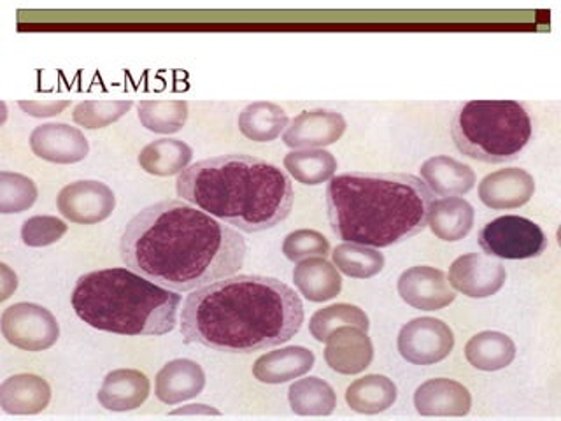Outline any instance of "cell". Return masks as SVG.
Wrapping results in <instances>:
<instances>
[{"instance_id":"obj_1","label":"cell","mask_w":561,"mask_h":421,"mask_svg":"<svg viewBox=\"0 0 561 421\" xmlns=\"http://www.w3.org/2000/svg\"><path fill=\"white\" fill-rule=\"evenodd\" d=\"M131 271L178 294L233 276L244 265V237L206 210L162 201L128 221L119 242Z\"/></svg>"},{"instance_id":"obj_2","label":"cell","mask_w":561,"mask_h":421,"mask_svg":"<svg viewBox=\"0 0 561 421\" xmlns=\"http://www.w3.org/2000/svg\"><path fill=\"white\" fill-rule=\"evenodd\" d=\"M304 304L276 277L239 274L193 289L181 315L184 342L224 353H254L295 338Z\"/></svg>"},{"instance_id":"obj_3","label":"cell","mask_w":561,"mask_h":421,"mask_svg":"<svg viewBox=\"0 0 561 421\" xmlns=\"http://www.w3.org/2000/svg\"><path fill=\"white\" fill-rule=\"evenodd\" d=\"M432 204L425 181L402 172H344L327 186L333 234L370 248H390L423 232Z\"/></svg>"},{"instance_id":"obj_4","label":"cell","mask_w":561,"mask_h":421,"mask_svg":"<svg viewBox=\"0 0 561 421\" xmlns=\"http://www.w3.org/2000/svg\"><path fill=\"white\" fill-rule=\"evenodd\" d=\"M175 190L207 215L248 234L283 224L294 207V186L283 169L250 155H224L181 172Z\"/></svg>"},{"instance_id":"obj_5","label":"cell","mask_w":561,"mask_h":421,"mask_svg":"<svg viewBox=\"0 0 561 421\" xmlns=\"http://www.w3.org/2000/svg\"><path fill=\"white\" fill-rule=\"evenodd\" d=\"M76 315L102 332L165 335L178 323L181 297L128 268L87 272L72 292Z\"/></svg>"},{"instance_id":"obj_6","label":"cell","mask_w":561,"mask_h":421,"mask_svg":"<svg viewBox=\"0 0 561 421\" xmlns=\"http://www.w3.org/2000/svg\"><path fill=\"white\" fill-rule=\"evenodd\" d=\"M530 114L516 101H470L458 107L451 134L465 157L484 163L511 162L531 139Z\"/></svg>"},{"instance_id":"obj_7","label":"cell","mask_w":561,"mask_h":421,"mask_svg":"<svg viewBox=\"0 0 561 421\" xmlns=\"http://www.w3.org/2000/svg\"><path fill=\"white\" fill-rule=\"evenodd\" d=\"M479 246L493 259L530 260L548 250V237L531 219L500 216L481 228Z\"/></svg>"},{"instance_id":"obj_8","label":"cell","mask_w":561,"mask_h":421,"mask_svg":"<svg viewBox=\"0 0 561 421\" xmlns=\"http://www.w3.org/2000/svg\"><path fill=\"white\" fill-rule=\"evenodd\" d=\"M2 335L9 344L23 351L49 350L60 338V325L46 307L34 303H18L2 312Z\"/></svg>"},{"instance_id":"obj_9","label":"cell","mask_w":561,"mask_h":421,"mask_svg":"<svg viewBox=\"0 0 561 421\" xmlns=\"http://www.w3.org/2000/svg\"><path fill=\"white\" fill-rule=\"evenodd\" d=\"M397 346L409 364L434 365L451 355L455 333L443 320L423 316L403 325Z\"/></svg>"},{"instance_id":"obj_10","label":"cell","mask_w":561,"mask_h":421,"mask_svg":"<svg viewBox=\"0 0 561 421\" xmlns=\"http://www.w3.org/2000/svg\"><path fill=\"white\" fill-rule=\"evenodd\" d=\"M505 280L504 263L486 253L461 254L447 274L451 288L470 298L493 297L505 285Z\"/></svg>"},{"instance_id":"obj_11","label":"cell","mask_w":561,"mask_h":421,"mask_svg":"<svg viewBox=\"0 0 561 421\" xmlns=\"http://www.w3.org/2000/svg\"><path fill=\"white\" fill-rule=\"evenodd\" d=\"M57 207L72 224L95 225L113 215L116 197L101 181H75L60 190Z\"/></svg>"},{"instance_id":"obj_12","label":"cell","mask_w":561,"mask_h":421,"mask_svg":"<svg viewBox=\"0 0 561 421\" xmlns=\"http://www.w3.org/2000/svg\"><path fill=\"white\" fill-rule=\"evenodd\" d=\"M397 289L403 303L421 311H440L455 303V289L440 269L416 265L400 274Z\"/></svg>"},{"instance_id":"obj_13","label":"cell","mask_w":561,"mask_h":421,"mask_svg":"<svg viewBox=\"0 0 561 421\" xmlns=\"http://www.w3.org/2000/svg\"><path fill=\"white\" fill-rule=\"evenodd\" d=\"M346 127V120L337 111H304L289 122L283 140L291 149H323L337 143Z\"/></svg>"},{"instance_id":"obj_14","label":"cell","mask_w":561,"mask_h":421,"mask_svg":"<svg viewBox=\"0 0 561 421\" xmlns=\"http://www.w3.org/2000/svg\"><path fill=\"white\" fill-rule=\"evenodd\" d=\"M31 148L35 157L58 166L81 162L90 153L83 132L67 123H44L35 127L31 134Z\"/></svg>"},{"instance_id":"obj_15","label":"cell","mask_w":561,"mask_h":421,"mask_svg":"<svg viewBox=\"0 0 561 421\" xmlns=\"http://www.w3.org/2000/svg\"><path fill=\"white\" fill-rule=\"evenodd\" d=\"M374 360L373 341L365 330L344 325L333 330L327 339L324 362L335 373L355 376L370 367Z\"/></svg>"},{"instance_id":"obj_16","label":"cell","mask_w":561,"mask_h":421,"mask_svg":"<svg viewBox=\"0 0 561 421\" xmlns=\"http://www.w3.org/2000/svg\"><path fill=\"white\" fill-rule=\"evenodd\" d=\"M535 180L519 167L491 172L479 183V198L493 210L517 209L534 197Z\"/></svg>"},{"instance_id":"obj_17","label":"cell","mask_w":561,"mask_h":421,"mask_svg":"<svg viewBox=\"0 0 561 421\" xmlns=\"http://www.w3.org/2000/svg\"><path fill=\"white\" fill-rule=\"evenodd\" d=\"M414 408L421 417H467L472 409V395L455 379L435 377L417 386Z\"/></svg>"},{"instance_id":"obj_18","label":"cell","mask_w":561,"mask_h":421,"mask_svg":"<svg viewBox=\"0 0 561 421\" xmlns=\"http://www.w3.org/2000/svg\"><path fill=\"white\" fill-rule=\"evenodd\" d=\"M206 386L204 368L188 359L172 360L154 377V395L167 406L195 399Z\"/></svg>"},{"instance_id":"obj_19","label":"cell","mask_w":561,"mask_h":421,"mask_svg":"<svg viewBox=\"0 0 561 421\" xmlns=\"http://www.w3.org/2000/svg\"><path fill=\"white\" fill-rule=\"evenodd\" d=\"M148 376L137 368H118L102 382L96 399L107 411L125 412L140 408L149 397Z\"/></svg>"},{"instance_id":"obj_20","label":"cell","mask_w":561,"mask_h":421,"mask_svg":"<svg viewBox=\"0 0 561 421\" xmlns=\"http://www.w3.org/2000/svg\"><path fill=\"white\" fill-rule=\"evenodd\" d=\"M51 386L37 374H16L0 385V408L8 414H37L48 408Z\"/></svg>"},{"instance_id":"obj_21","label":"cell","mask_w":561,"mask_h":421,"mask_svg":"<svg viewBox=\"0 0 561 421\" xmlns=\"http://www.w3.org/2000/svg\"><path fill=\"white\" fill-rule=\"evenodd\" d=\"M316 356L304 346H286L268 351L253 365V376L265 385H283L306 376L314 367Z\"/></svg>"},{"instance_id":"obj_22","label":"cell","mask_w":561,"mask_h":421,"mask_svg":"<svg viewBox=\"0 0 561 421\" xmlns=\"http://www.w3.org/2000/svg\"><path fill=\"white\" fill-rule=\"evenodd\" d=\"M420 172L421 180L438 197H460L469 193L476 184L472 167L447 155L428 158L421 166Z\"/></svg>"},{"instance_id":"obj_23","label":"cell","mask_w":561,"mask_h":421,"mask_svg":"<svg viewBox=\"0 0 561 421\" xmlns=\"http://www.w3.org/2000/svg\"><path fill=\"white\" fill-rule=\"evenodd\" d=\"M294 283L309 303H327L337 297L342 289L341 272L324 257H311L298 262Z\"/></svg>"},{"instance_id":"obj_24","label":"cell","mask_w":561,"mask_h":421,"mask_svg":"<svg viewBox=\"0 0 561 421\" xmlns=\"http://www.w3.org/2000/svg\"><path fill=\"white\" fill-rule=\"evenodd\" d=\"M473 207L461 197L434 201L430 209L428 227L440 241L458 242L469 236L473 227Z\"/></svg>"},{"instance_id":"obj_25","label":"cell","mask_w":561,"mask_h":421,"mask_svg":"<svg viewBox=\"0 0 561 421\" xmlns=\"http://www.w3.org/2000/svg\"><path fill=\"white\" fill-rule=\"evenodd\" d=\"M465 359L478 371L495 373L513 364V360L516 359V344L505 333L486 330L476 333L467 342Z\"/></svg>"},{"instance_id":"obj_26","label":"cell","mask_w":561,"mask_h":421,"mask_svg":"<svg viewBox=\"0 0 561 421\" xmlns=\"http://www.w3.org/2000/svg\"><path fill=\"white\" fill-rule=\"evenodd\" d=\"M397 395V385L390 377L368 374L347 386L346 402L359 414H379L393 406Z\"/></svg>"},{"instance_id":"obj_27","label":"cell","mask_w":561,"mask_h":421,"mask_svg":"<svg viewBox=\"0 0 561 421\" xmlns=\"http://www.w3.org/2000/svg\"><path fill=\"white\" fill-rule=\"evenodd\" d=\"M192 158L193 149L186 143L163 137L140 149L139 166L148 174L169 178L188 169Z\"/></svg>"},{"instance_id":"obj_28","label":"cell","mask_w":561,"mask_h":421,"mask_svg":"<svg viewBox=\"0 0 561 421\" xmlns=\"http://www.w3.org/2000/svg\"><path fill=\"white\" fill-rule=\"evenodd\" d=\"M289 408L298 417H330L337 408V395L321 377L297 379L288 388Z\"/></svg>"},{"instance_id":"obj_29","label":"cell","mask_w":561,"mask_h":421,"mask_svg":"<svg viewBox=\"0 0 561 421\" xmlns=\"http://www.w3.org/2000/svg\"><path fill=\"white\" fill-rule=\"evenodd\" d=\"M289 125L288 114L274 102H253L239 114V130L254 143H271Z\"/></svg>"},{"instance_id":"obj_30","label":"cell","mask_w":561,"mask_h":421,"mask_svg":"<svg viewBox=\"0 0 561 421\" xmlns=\"http://www.w3.org/2000/svg\"><path fill=\"white\" fill-rule=\"evenodd\" d=\"M285 169L298 183L318 186L332 180L337 160L327 149H294L285 157Z\"/></svg>"},{"instance_id":"obj_31","label":"cell","mask_w":561,"mask_h":421,"mask_svg":"<svg viewBox=\"0 0 561 421\" xmlns=\"http://www.w3.org/2000/svg\"><path fill=\"white\" fill-rule=\"evenodd\" d=\"M333 265L339 272L355 280H368L385 269V254L377 248L356 244V242H342L332 251Z\"/></svg>"},{"instance_id":"obj_32","label":"cell","mask_w":561,"mask_h":421,"mask_svg":"<svg viewBox=\"0 0 561 421\" xmlns=\"http://www.w3.org/2000/svg\"><path fill=\"white\" fill-rule=\"evenodd\" d=\"M351 325V327H358V329L368 332L370 329V321L368 316L365 315L364 309L353 304H333V306L323 307L318 309L309 320V332L312 338L318 342H327L330 333L339 327Z\"/></svg>"},{"instance_id":"obj_33","label":"cell","mask_w":561,"mask_h":421,"mask_svg":"<svg viewBox=\"0 0 561 421\" xmlns=\"http://www.w3.org/2000/svg\"><path fill=\"white\" fill-rule=\"evenodd\" d=\"M188 120V104L184 101L139 102V122L154 134H175Z\"/></svg>"},{"instance_id":"obj_34","label":"cell","mask_w":561,"mask_h":421,"mask_svg":"<svg viewBox=\"0 0 561 421\" xmlns=\"http://www.w3.org/2000/svg\"><path fill=\"white\" fill-rule=\"evenodd\" d=\"M39 190L34 180L20 172L0 171V213H23L37 201Z\"/></svg>"},{"instance_id":"obj_35","label":"cell","mask_w":561,"mask_h":421,"mask_svg":"<svg viewBox=\"0 0 561 421\" xmlns=\"http://www.w3.org/2000/svg\"><path fill=\"white\" fill-rule=\"evenodd\" d=\"M131 101H84L79 102L72 113V120L79 127L88 130L110 127L111 123L118 122L131 110Z\"/></svg>"},{"instance_id":"obj_36","label":"cell","mask_w":561,"mask_h":421,"mask_svg":"<svg viewBox=\"0 0 561 421\" xmlns=\"http://www.w3.org/2000/svg\"><path fill=\"white\" fill-rule=\"evenodd\" d=\"M283 253L291 262H302L311 257H327L330 253V242L323 234L311 228H300L286 236L283 242Z\"/></svg>"},{"instance_id":"obj_37","label":"cell","mask_w":561,"mask_h":421,"mask_svg":"<svg viewBox=\"0 0 561 421\" xmlns=\"http://www.w3.org/2000/svg\"><path fill=\"white\" fill-rule=\"evenodd\" d=\"M67 224L57 216H32L22 227L23 244L28 248H44L55 244L67 234Z\"/></svg>"},{"instance_id":"obj_38","label":"cell","mask_w":561,"mask_h":421,"mask_svg":"<svg viewBox=\"0 0 561 421\" xmlns=\"http://www.w3.org/2000/svg\"><path fill=\"white\" fill-rule=\"evenodd\" d=\"M18 105L34 118H51L67 110L70 101H20Z\"/></svg>"},{"instance_id":"obj_39","label":"cell","mask_w":561,"mask_h":421,"mask_svg":"<svg viewBox=\"0 0 561 421\" xmlns=\"http://www.w3.org/2000/svg\"><path fill=\"white\" fill-rule=\"evenodd\" d=\"M2 268V300H8L13 294L14 289L18 288V277L11 269H9L8 263H2L0 265Z\"/></svg>"},{"instance_id":"obj_40","label":"cell","mask_w":561,"mask_h":421,"mask_svg":"<svg viewBox=\"0 0 561 421\" xmlns=\"http://www.w3.org/2000/svg\"><path fill=\"white\" fill-rule=\"evenodd\" d=\"M171 414H213V417H219L221 412L218 409L206 406V403H190V406H184V408L174 409Z\"/></svg>"}]
</instances>
